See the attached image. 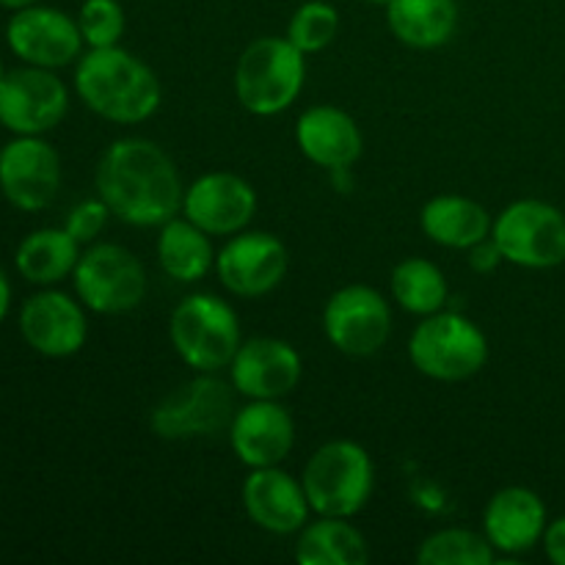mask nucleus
Listing matches in <instances>:
<instances>
[{"mask_svg": "<svg viewBox=\"0 0 565 565\" xmlns=\"http://www.w3.org/2000/svg\"><path fill=\"white\" fill-rule=\"evenodd\" d=\"M97 196L130 226H163L182 213L180 171L163 147L149 138H119L99 154L94 174Z\"/></svg>", "mask_w": 565, "mask_h": 565, "instance_id": "nucleus-1", "label": "nucleus"}, {"mask_svg": "<svg viewBox=\"0 0 565 565\" xmlns=\"http://www.w3.org/2000/svg\"><path fill=\"white\" fill-rule=\"evenodd\" d=\"M75 92L88 110L114 125L152 119L163 99L158 75L130 50L88 47L75 64Z\"/></svg>", "mask_w": 565, "mask_h": 565, "instance_id": "nucleus-2", "label": "nucleus"}, {"mask_svg": "<svg viewBox=\"0 0 565 565\" xmlns=\"http://www.w3.org/2000/svg\"><path fill=\"white\" fill-rule=\"evenodd\" d=\"M301 483L318 516L353 519L373 497V458L351 439L326 441L309 456Z\"/></svg>", "mask_w": 565, "mask_h": 565, "instance_id": "nucleus-3", "label": "nucleus"}, {"mask_svg": "<svg viewBox=\"0 0 565 565\" xmlns=\"http://www.w3.org/2000/svg\"><path fill=\"white\" fill-rule=\"evenodd\" d=\"M307 81V55L287 36L254 39L235 66V97L248 114L276 116L290 108Z\"/></svg>", "mask_w": 565, "mask_h": 565, "instance_id": "nucleus-4", "label": "nucleus"}, {"mask_svg": "<svg viewBox=\"0 0 565 565\" xmlns=\"http://www.w3.org/2000/svg\"><path fill=\"white\" fill-rule=\"evenodd\" d=\"M169 340L188 367L196 373H218L230 367L241 348V320L224 298L193 292L171 312Z\"/></svg>", "mask_w": 565, "mask_h": 565, "instance_id": "nucleus-5", "label": "nucleus"}, {"mask_svg": "<svg viewBox=\"0 0 565 565\" xmlns=\"http://www.w3.org/2000/svg\"><path fill=\"white\" fill-rule=\"evenodd\" d=\"M408 359L417 373L456 384L478 375L489 362L483 329L458 312H434L417 323L408 340Z\"/></svg>", "mask_w": 565, "mask_h": 565, "instance_id": "nucleus-6", "label": "nucleus"}, {"mask_svg": "<svg viewBox=\"0 0 565 565\" xmlns=\"http://www.w3.org/2000/svg\"><path fill=\"white\" fill-rule=\"evenodd\" d=\"M237 390L215 373H196L171 390L149 414L152 434L166 441L210 439L230 430L235 417Z\"/></svg>", "mask_w": 565, "mask_h": 565, "instance_id": "nucleus-7", "label": "nucleus"}, {"mask_svg": "<svg viewBox=\"0 0 565 565\" xmlns=\"http://www.w3.org/2000/svg\"><path fill=\"white\" fill-rule=\"evenodd\" d=\"M75 292L88 312L127 315L147 296V268L119 243H94L75 265Z\"/></svg>", "mask_w": 565, "mask_h": 565, "instance_id": "nucleus-8", "label": "nucleus"}, {"mask_svg": "<svg viewBox=\"0 0 565 565\" xmlns=\"http://www.w3.org/2000/svg\"><path fill=\"white\" fill-rule=\"evenodd\" d=\"M502 259L519 268L546 270L565 263V215L541 199L508 204L491 226Z\"/></svg>", "mask_w": 565, "mask_h": 565, "instance_id": "nucleus-9", "label": "nucleus"}, {"mask_svg": "<svg viewBox=\"0 0 565 565\" xmlns=\"http://www.w3.org/2000/svg\"><path fill=\"white\" fill-rule=\"evenodd\" d=\"M70 92L55 70L17 66L0 81V125L14 136H44L64 121Z\"/></svg>", "mask_w": 565, "mask_h": 565, "instance_id": "nucleus-10", "label": "nucleus"}, {"mask_svg": "<svg viewBox=\"0 0 565 565\" xmlns=\"http://www.w3.org/2000/svg\"><path fill=\"white\" fill-rule=\"evenodd\" d=\"M323 331L331 345L345 356H373L392 334L390 301L370 285L340 287L326 301Z\"/></svg>", "mask_w": 565, "mask_h": 565, "instance_id": "nucleus-11", "label": "nucleus"}, {"mask_svg": "<svg viewBox=\"0 0 565 565\" xmlns=\"http://www.w3.org/2000/svg\"><path fill=\"white\" fill-rule=\"evenodd\" d=\"M290 268L287 246L270 232H237L215 254L221 285L237 298H263L285 281Z\"/></svg>", "mask_w": 565, "mask_h": 565, "instance_id": "nucleus-12", "label": "nucleus"}, {"mask_svg": "<svg viewBox=\"0 0 565 565\" xmlns=\"http://www.w3.org/2000/svg\"><path fill=\"white\" fill-rule=\"evenodd\" d=\"M6 44L22 64L42 70H64L83 55V33L77 20L53 6H28L11 14Z\"/></svg>", "mask_w": 565, "mask_h": 565, "instance_id": "nucleus-13", "label": "nucleus"}, {"mask_svg": "<svg viewBox=\"0 0 565 565\" xmlns=\"http://www.w3.org/2000/svg\"><path fill=\"white\" fill-rule=\"evenodd\" d=\"M0 191L11 207L39 213L61 191V158L42 136H17L0 149Z\"/></svg>", "mask_w": 565, "mask_h": 565, "instance_id": "nucleus-14", "label": "nucleus"}, {"mask_svg": "<svg viewBox=\"0 0 565 565\" xmlns=\"http://www.w3.org/2000/svg\"><path fill=\"white\" fill-rule=\"evenodd\" d=\"M20 334L31 351L47 359H70L88 340L86 307L70 292L42 287L20 309Z\"/></svg>", "mask_w": 565, "mask_h": 565, "instance_id": "nucleus-15", "label": "nucleus"}, {"mask_svg": "<svg viewBox=\"0 0 565 565\" xmlns=\"http://www.w3.org/2000/svg\"><path fill=\"white\" fill-rule=\"evenodd\" d=\"M230 381L246 401H281L303 375L301 353L279 337H252L241 342L230 362Z\"/></svg>", "mask_w": 565, "mask_h": 565, "instance_id": "nucleus-16", "label": "nucleus"}, {"mask_svg": "<svg viewBox=\"0 0 565 565\" xmlns=\"http://www.w3.org/2000/svg\"><path fill=\"white\" fill-rule=\"evenodd\" d=\"M257 213V191L232 171H210L193 180L182 196V215L213 237L246 230Z\"/></svg>", "mask_w": 565, "mask_h": 565, "instance_id": "nucleus-17", "label": "nucleus"}, {"mask_svg": "<svg viewBox=\"0 0 565 565\" xmlns=\"http://www.w3.org/2000/svg\"><path fill=\"white\" fill-rule=\"evenodd\" d=\"M226 436L243 467H279L296 445V423L279 401H248L235 412Z\"/></svg>", "mask_w": 565, "mask_h": 565, "instance_id": "nucleus-18", "label": "nucleus"}, {"mask_svg": "<svg viewBox=\"0 0 565 565\" xmlns=\"http://www.w3.org/2000/svg\"><path fill=\"white\" fill-rule=\"evenodd\" d=\"M243 508L259 530L274 535L298 533L312 513L303 483L281 467L248 472L243 483Z\"/></svg>", "mask_w": 565, "mask_h": 565, "instance_id": "nucleus-19", "label": "nucleus"}, {"mask_svg": "<svg viewBox=\"0 0 565 565\" xmlns=\"http://www.w3.org/2000/svg\"><path fill=\"white\" fill-rule=\"evenodd\" d=\"M296 143L309 163L345 171L362 158L364 138L356 119L337 105H312L296 121Z\"/></svg>", "mask_w": 565, "mask_h": 565, "instance_id": "nucleus-20", "label": "nucleus"}, {"mask_svg": "<svg viewBox=\"0 0 565 565\" xmlns=\"http://www.w3.org/2000/svg\"><path fill=\"white\" fill-rule=\"evenodd\" d=\"M550 519L546 505L533 489L508 486L489 500L483 511V535L502 555H524L544 541Z\"/></svg>", "mask_w": 565, "mask_h": 565, "instance_id": "nucleus-21", "label": "nucleus"}, {"mask_svg": "<svg viewBox=\"0 0 565 565\" xmlns=\"http://www.w3.org/2000/svg\"><path fill=\"white\" fill-rule=\"evenodd\" d=\"M419 226L436 246L469 252L478 243L489 241L494 218L480 202L458 193H441L425 202L419 213Z\"/></svg>", "mask_w": 565, "mask_h": 565, "instance_id": "nucleus-22", "label": "nucleus"}, {"mask_svg": "<svg viewBox=\"0 0 565 565\" xmlns=\"http://www.w3.org/2000/svg\"><path fill=\"white\" fill-rule=\"evenodd\" d=\"M392 36L414 50H436L458 31V0H390L384 6Z\"/></svg>", "mask_w": 565, "mask_h": 565, "instance_id": "nucleus-23", "label": "nucleus"}, {"mask_svg": "<svg viewBox=\"0 0 565 565\" xmlns=\"http://www.w3.org/2000/svg\"><path fill=\"white\" fill-rule=\"evenodd\" d=\"M81 254V243L64 226H44L22 237L14 254V268L28 285L55 287L75 274Z\"/></svg>", "mask_w": 565, "mask_h": 565, "instance_id": "nucleus-24", "label": "nucleus"}, {"mask_svg": "<svg viewBox=\"0 0 565 565\" xmlns=\"http://www.w3.org/2000/svg\"><path fill=\"white\" fill-rule=\"evenodd\" d=\"M158 263L169 279L180 281V285H193L215 268L213 235L199 230L185 215L182 218L174 215L160 226Z\"/></svg>", "mask_w": 565, "mask_h": 565, "instance_id": "nucleus-25", "label": "nucleus"}, {"mask_svg": "<svg viewBox=\"0 0 565 565\" xmlns=\"http://www.w3.org/2000/svg\"><path fill=\"white\" fill-rule=\"evenodd\" d=\"M296 561L301 565H364L370 546L351 519L320 516L298 530Z\"/></svg>", "mask_w": 565, "mask_h": 565, "instance_id": "nucleus-26", "label": "nucleus"}, {"mask_svg": "<svg viewBox=\"0 0 565 565\" xmlns=\"http://www.w3.org/2000/svg\"><path fill=\"white\" fill-rule=\"evenodd\" d=\"M390 287L397 307L417 315V318L441 312L447 298H450V287H447L439 265L423 257H408L397 263L392 270Z\"/></svg>", "mask_w": 565, "mask_h": 565, "instance_id": "nucleus-27", "label": "nucleus"}, {"mask_svg": "<svg viewBox=\"0 0 565 565\" xmlns=\"http://www.w3.org/2000/svg\"><path fill=\"white\" fill-rule=\"evenodd\" d=\"M417 561L423 565H494L497 550L483 533L447 527L419 544Z\"/></svg>", "mask_w": 565, "mask_h": 565, "instance_id": "nucleus-28", "label": "nucleus"}, {"mask_svg": "<svg viewBox=\"0 0 565 565\" xmlns=\"http://www.w3.org/2000/svg\"><path fill=\"white\" fill-rule=\"evenodd\" d=\"M340 31V14L326 0H307L298 6L287 25V39L301 50L303 55L320 53L329 47Z\"/></svg>", "mask_w": 565, "mask_h": 565, "instance_id": "nucleus-29", "label": "nucleus"}, {"mask_svg": "<svg viewBox=\"0 0 565 565\" xmlns=\"http://www.w3.org/2000/svg\"><path fill=\"white\" fill-rule=\"evenodd\" d=\"M77 28L88 47H114L125 36V9L119 0H83Z\"/></svg>", "mask_w": 565, "mask_h": 565, "instance_id": "nucleus-30", "label": "nucleus"}, {"mask_svg": "<svg viewBox=\"0 0 565 565\" xmlns=\"http://www.w3.org/2000/svg\"><path fill=\"white\" fill-rule=\"evenodd\" d=\"M110 215L114 213H110V207L99 196L83 199V202H77L75 207L70 210V215H66L64 221V230L70 232L81 246H92V243L103 235Z\"/></svg>", "mask_w": 565, "mask_h": 565, "instance_id": "nucleus-31", "label": "nucleus"}, {"mask_svg": "<svg viewBox=\"0 0 565 565\" xmlns=\"http://www.w3.org/2000/svg\"><path fill=\"white\" fill-rule=\"evenodd\" d=\"M500 263H505V259H502V252L497 248V243L491 241V237L469 248V265H472L478 274H491Z\"/></svg>", "mask_w": 565, "mask_h": 565, "instance_id": "nucleus-32", "label": "nucleus"}, {"mask_svg": "<svg viewBox=\"0 0 565 565\" xmlns=\"http://www.w3.org/2000/svg\"><path fill=\"white\" fill-rule=\"evenodd\" d=\"M544 552L555 565H565V516L550 522L544 533Z\"/></svg>", "mask_w": 565, "mask_h": 565, "instance_id": "nucleus-33", "label": "nucleus"}, {"mask_svg": "<svg viewBox=\"0 0 565 565\" xmlns=\"http://www.w3.org/2000/svg\"><path fill=\"white\" fill-rule=\"evenodd\" d=\"M9 309H11V281L9 276H6V270L0 268V323L6 320Z\"/></svg>", "mask_w": 565, "mask_h": 565, "instance_id": "nucleus-34", "label": "nucleus"}, {"mask_svg": "<svg viewBox=\"0 0 565 565\" xmlns=\"http://www.w3.org/2000/svg\"><path fill=\"white\" fill-rule=\"evenodd\" d=\"M39 0H0V6L9 11H20V9H28V6H36Z\"/></svg>", "mask_w": 565, "mask_h": 565, "instance_id": "nucleus-35", "label": "nucleus"}, {"mask_svg": "<svg viewBox=\"0 0 565 565\" xmlns=\"http://www.w3.org/2000/svg\"><path fill=\"white\" fill-rule=\"evenodd\" d=\"M364 3H370V6H386V3H390V0H364Z\"/></svg>", "mask_w": 565, "mask_h": 565, "instance_id": "nucleus-36", "label": "nucleus"}, {"mask_svg": "<svg viewBox=\"0 0 565 565\" xmlns=\"http://www.w3.org/2000/svg\"><path fill=\"white\" fill-rule=\"evenodd\" d=\"M6 72H9V70H6V66H3V61H0V81H3V75H6Z\"/></svg>", "mask_w": 565, "mask_h": 565, "instance_id": "nucleus-37", "label": "nucleus"}, {"mask_svg": "<svg viewBox=\"0 0 565 565\" xmlns=\"http://www.w3.org/2000/svg\"><path fill=\"white\" fill-rule=\"evenodd\" d=\"M0 149H3V147H0Z\"/></svg>", "mask_w": 565, "mask_h": 565, "instance_id": "nucleus-38", "label": "nucleus"}]
</instances>
